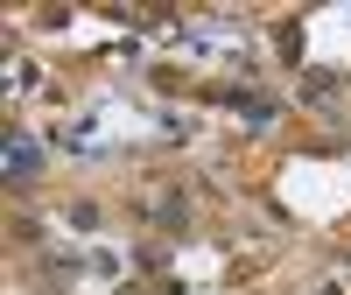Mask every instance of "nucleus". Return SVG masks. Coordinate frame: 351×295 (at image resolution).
I'll return each instance as SVG.
<instances>
[{
	"label": "nucleus",
	"mask_w": 351,
	"mask_h": 295,
	"mask_svg": "<svg viewBox=\"0 0 351 295\" xmlns=\"http://www.w3.org/2000/svg\"><path fill=\"white\" fill-rule=\"evenodd\" d=\"M8 162H14V176H28V169H36V148H28V141H14V148H8Z\"/></svg>",
	"instance_id": "1"
}]
</instances>
